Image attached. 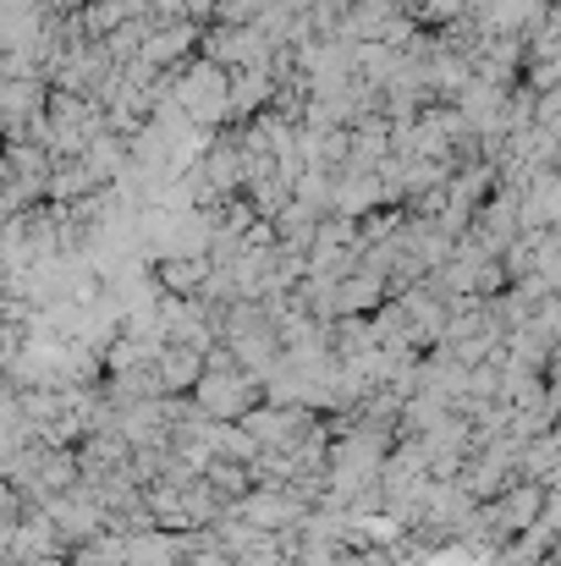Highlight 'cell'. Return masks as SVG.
I'll list each match as a JSON object with an SVG mask.
<instances>
[{
	"label": "cell",
	"mask_w": 561,
	"mask_h": 566,
	"mask_svg": "<svg viewBox=\"0 0 561 566\" xmlns=\"http://www.w3.org/2000/svg\"><path fill=\"white\" fill-rule=\"evenodd\" d=\"M177 77L166 83V105L198 122V127H220L231 116V72L215 66L209 55L204 61H187V66H172Z\"/></svg>",
	"instance_id": "cell-1"
},
{
	"label": "cell",
	"mask_w": 561,
	"mask_h": 566,
	"mask_svg": "<svg viewBox=\"0 0 561 566\" xmlns=\"http://www.w3.org/2000/svg\"><path fill=\"white\" fill-rule=\"evenodd\" d=\"M193 401H198L204 418H215V423H237L242 412H253V401H259V379L242 375V364H237V369H204L198 385H193Z\"/></svg>",
	"instance_id": "cell-2"
},
{
	"label": "cell",
	"mask_w": 561,
	"mask_h": 566,
	"mask_svg": "<svg viewBox=\"0 0 561 566\" xmlns=\"http://www.w3.org/2000/svg\"><path fill=\"white\" fill-rule=\"evenodd\" d=\"M155 281H160V292H172V297L204 292V281H209V253H160V259H155Z\"/></svg>",
	"instance_id": "cell-3"
}]
</instances>
